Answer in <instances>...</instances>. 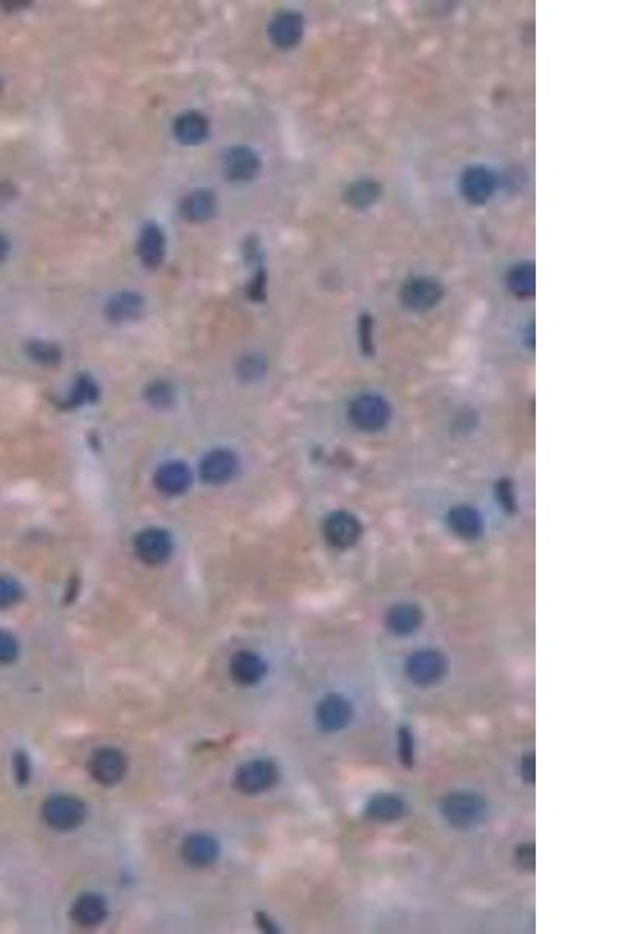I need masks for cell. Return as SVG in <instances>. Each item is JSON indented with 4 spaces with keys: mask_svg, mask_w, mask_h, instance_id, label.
Listing matches in <instances>:
<instances>
[{
    "mask_svg": "<svg viewBox=\"0 0 623 934\" xmlns=\"http://www.w3.org/2000/svg\"><path fill=\"white\" fill-rule=\"evenodd\" d=\"M441 815L455 830H472L486 819L488 802L476 791H452L441 800Z\"/></svg>",
    "mask_w": 623,
    "mask_h": 934,
    "instance_id": "6da1fadb",
    "label": "cell"
},
{
    "mask_svg": "<svg viewBox=\"0 0 623 934\" xmlns=\"http://www.w3.org/2000/svg\"><path fill=\"white\" fill-rule=\"evenodd\" d=\"M449 664L446 656L433 648L418 649L405 662V675L418 687L439 684L446 676Z\"/></svg>",
    "mask_w": 623,
    "mask_h": 934,
    "instance_id": "7a4b0ae2",
    "label": "cell"
},
{
    "mask_svg": "<svg viewBox=\"0 0 623 934\" xmlns=\"http://www.w3.org/2000/svg\"><path fill=\"white\" fill-rule=\"evenodd\" d=\"M42 816H44L45 824L55 830H60V832L75 830L85 821V802L75 796H52L44 802Z\"/></svg>",
    "mask_w": 623,
    "mask_h": 934,
    "instance_id": "3957f363",
    "label": "cell"
},
{
    "mask_svg": "<svg viewBox=\"0 0 623 934\" xmlns=\"http://www.w3.org/2000/svg\"><path fill=\"white\" fill-rule=\"evenodd\" d=\"M349 420L359 430L379 431L387 426L392 410L377 394H362L349 405Z\"/></svg>",
    "mask_w": 623,
    "mask_h": 934,
    "instance_id": "277c9868",
    "label": "cell"
},
{
    "mask_svg": "<svg viewBox=\"0 0 623 934\" xmlns=\"http://www.w3.org/2000/svg\"><path fill=\"white\" fill-rule=\"evenodd\" d=\"M279 780V769L275 761L258 759L241 765L236 772L234 785L241 793L259 795L273 788Z\"/></svg>",
    "mask_w": 623,
    "mask_h": 934,
    "instance_id": "5b68a950",
    "label": "cell"
},
{
    "mask_svg": "<svg viewBox=\"0 0 623 934\" xmlns=\"http://www.w3.org/2000/svg\"><path fill=\"white\" fill-rule=\"evenodd\" d=\"M497 175L486 165H471L460 176V192L471 206H483L497 191Z\"/></svg>",
    "mask_w": 623,
    "mask_h": 934,
    "instance_id": "8992f818",
    "label": "cell"
},
{
    "mask_svg": "<svg viewBox=\"0 0 623 934\" xmlns=\"http://www.w3.org/2000/svg\"><path fill=\"white\" fill-rule=\"evenodd\" d=\"M443 297L444 287L439 284V280L433 279V278H424V276H418V278L407 280L401 290L402 304L413 312L430 310L435 306H439Z\"/></svg>",
    "mask_w": 623,
    "mask_h": 934,
    "instance_id": "52a82bcc",
    "label": "cell"
},
{
    "mask_svg": "<svg viewBox=\"0 0 623 934\" xmlns=\"http://www.w3.org/2000/svg\"><path fill=\"white\" fill-rule=\"evenodd\" d=\"M316 722L326 732H338L348 728L354 716L353 703L342 693H329L316 705Z\"/></svg>",
    "mask_w": 623,
    "mask_h": 934,
    "instance_id": "ba28073f",
    "label": "cell"
},
{
    "mask_svg": "<svg viewBox=\"0 0 623 934\" xmlns=\"http://www.w3.org/2000/svg\"><path fill=\"white\" fill-rule=\"evenodd\" d=\"M323 534L334 549L346 550L359 541L362 525L354 514L348 511H337L327 515L323 524Z\"/></svg>",
    "mask_w": 623,
    "mask_h": 934,
    "instance_id": "9c48e42d",
    "label": "cell"
},
{
    "mask_svg": "<svg viewBox=\"0 0 623 934\" xmlns=\"http://www.w3.org/2000/svg\"><path fill=\"white\" fill-rule=\"evenodd\" d=\"M128 768V761L122 750L116 748H103L94 752L90 757V771L96 782L113 787L116 783L124 778L125 772Z\"/></svg>",
    "mask_w": 623,
    "mask_h": 934,
    "instance_id": "30bf717a",
    "label": "cell"
},
{
    "mask_svg": "<svg viewBox=\"0 0 623 934\" xmlns=\"http://www.w3.org/2000/svg\"><path fill=\"white\" fill-rule=\"evenodd\" d=\"M174 542L169 533L163 528H146L135 539V552L137 558L148 565H161L169 560Z\"/></svg>",
    "mask_w": 623,
    "mask_h": 934,
    "instance_id": "8fae6325",
    "label": "cell"
},
{
    "mask_svg": "<svg viewBox=\"0 0 623 934\" xmlns=\"http://www.w3.org/2000/svg\"><path fill=\"white\" fill-rule=\"evenodd\" d=\"M304 34V17L301 13L286 10L276 14L269 25V38L281 51L295 49Z\"/></svg>",
    "mask_w": 623,
    "mask_h": 934,
    "instance_id": "7c38bea8",
    "label": "cell"
},
{
    "mask_svg": "<svg viewBox=\"0 0 623 934\" xmlns=\"http://www.w3.org/2000/svg\"><path fill=\"white\" fill-rule=\"evenodd\" d=\"M225 174L231 181L237 183H247L253 181L262 168L260 157L250 146H234L225 155Z\"/></svg>",
    "mask_w": 623,
    "mask_h": 934,
    "instance_id": "4fadbf2b",
    "label": "cell"
},
{
    "mask_svg": "<svg viewBox=\"0 0 623 934\" xmlns=\"http://www.w3.org/2000/svg\"><path fill=\"white\" fill-rule=\"evenodd\" d=\"M230 675L241 687H253L267 675V664L253 651H237L231 657Z\"/></svg>",
    "mask_w": 623,
    "mask_h": 934,
    "instance_id": "5bb4252c",
    "label": "cell"
},
{
    "mask_svg": "<svg viewBox=\"0 0 623 934\" xmlns=\"http://www.w3.org/2000/svg\"><path fill=\"white\" fill-rule=\"evenodd\" d=\"M181 855L189 866L208 867L217 862L220 845L217 839L208 834H192L185 838L181 847Z\"/></svg>",
    "mask_w": 623,
    "mask_h": 934,
    "instance_id": "9a60e30c",
    "label": "cell"
},
{
    "mask_svg": "<svg viewBox=\"0 0 623 934\" xmlns=\"http://www.w3.org/2000/svg\"><path fill=\"white\" fill-rule=\"evenodd\" d=\"M211 133L209 118L200 111H185L175 118L174 135L183 146H200Z\"/></svg>",
    "mask_w": 623,
    "mask_h": 934,
    "instance_id": "2e32d148",
    "label": "cell"
},
{
    "mask_svg": "<svg viewBox=\"0 0 623 934\" xmlns=\"http://www.w3.org/2000/svg\"><path fill=\"white\" fill-rule=\"evenodd\" d=\"M422 621L424 614L421 608L415 603H396L387 610L385 616L388 631L398 637H407L415 634L421 627Z\"/></svg>",
    "mask_w": 623,
    "mask_h": 934,
    "instance_id": "e0dca14e",
    "label": "cell"
},
{
    "mask_svg": "<svg viewBox=\"0 0 623 934\" xmlns=\"http://www.w3.org/2000/svg\"><path fill=\"white\" fill-rule=\"evenodd\" d=\"M237 466L236 455L226 448H217L203 458L200 476L211 485H220L234 476Z\"/></svg>",
    "mask_w": 623,
    "mask_h": 934,
    "instance_id": "ac0fdd59",
    "label": "cell"
},
{
    "mask_svg": "<svg viewBox=\"0 0 623 934\" xmlns=\"http://www.w3.org/2000/svg\"><path fill=\"white\" fill-rule=\"evenodd\" d=\"M137 254L146 269L161 267L165 258V235L159 224L146 223L144 226L137 241Z\"/></svg>",
    "mask_w": 623,
    "mask_h": 934,
    "instance_id": "d6986e66",
    "label": "cell"
},
{
    "mask_svg": "<svg viewBox=\"0 0 623 934\" xmlns=\"http://www.w3.org/2000/svg\"><path fill=\"white\" fill-rule=\"evenodd\" d=\"M191 483V469L181 461L161 466L155 476V486L164 495H180L189 489Z\"/></svg>",
    "mask_w": 623,
    "mask_h": 934,
    "instance_id": "ffe728a7",
    "label": "cell"
},
{
    "mask_svg": "<svg viewBox=\"0 0 623 934\" xmlns=\"http://www.w3.org/2000/svg\"><path fill=\"white\" fill-rule=\"evenodd\" d=\"M73 922L81 929H96L108 916L107 901L101 895L86 892L80 895L71 911Z\"/></svg>",
    "mask_w": 623,
    "mask_h": 934,
    "instance_id": "44dd1931",
    "label": "cell"
},
{
    "mask_svg": "<svg viewBox=\"0 0 623 934\" xmlns=\"http://www.w3.org/2000/svg\"><path fill=\"white\" fill-rule=\"evenodd\" d=\"M407 813V804L394 793H377L366 802L365 815L376 823H396Z\"/></svg>",
    "mask_w": 623,
    "mask_h": 934,
    "instance_id": "7402d4cb",
    "label": "cell"
},
{
    "mask_svg": "<svg viewBox=\"0 0 623 934\" xmlns=\"http://www.w3.org/2000/svg\"><path fill=\"white\" fill-rule=\"evenodd\" d=\"M448 525H449L450 532L467 541H474L482 536V515L477 509L467 506V505H458L450 509L448 513Z\"/></svg>",
    "mask_w": 623,
    "mask_h": 934,
    "instance_id": "603a6c76",
    "label": "cell"
},
{
    "mask_svg": "<svg viewBox=\"0 0 623 934\" xmlns=\"http://www.w3.org/2000/svg\"><path fill=\"white\" fill-rule=\"evenodd\" d=\"M146 301L136 291H120L107 304V316L114 323H128L139 318L144 312Z\"/></svg>",
    "mask_w": 623,
    "mask_h": 934,
    "instance_id": "cb8c5ba5",
    "label": "cell"
},
{
    "mask_svg": "<svg viewBox=\"0 0 623 934\" xmlns=\"http://www.w3.org/2000/svg\"><path fill=\"white\" fill-rule=\"evenodd\" d=\"M217 211V198L212 191L208 189H198L185 196L184 202L181 204V213L185 220L192 223H203L212 219Z\"/></svg>",
    "mask_w": 623,
    "mask_h": 934,
    "instance_id": "d4e9b609",
    "label": "cell"
},
{
    "mask_svg": "<svg viewBox=\"0 0 623 934\" xmlns=\"http://www.w3.org/2000/svg\"><path fill=\"white\" fill-rule=\"evenodd\" d=\"M382 195V185L377 183L376 179H359L354 181L343 192V200L353 209H368L374 206L379 198Z\"/></svg>",
    "mask_w": 623,
    "mask_h": 934,
    "instance_id": "484cf974",
    "label": "cell"
},
{
    "mask_svg": "<svg viewBox=\"0 0 623 934\" xmlns=\"http://www.w3.org/2000/svg\"><path fill=\"white\" fill-rule=\"evenodd\" d=\"M506 286L514 297L527 299L536 290V269L533 262H519L506 275Z\"/></svg>",
    "mask_w": 623,
    "mask_h": 934,
    "instance_id": "4316f807",
    "label": "cell"
},
{
    "mask_svg": "<svg viewBox=\"0 0 623 934\" xmlns=\"http://www.w3.org/2000/svg\"><path fill=\"white\" fill-rule=\"evenodd\" d=\"M398 754L405 768L415 765V737L411 728L401 726L398 729Z\"/></svg>",
    "mask_w": 623,
    "mask_h": 934,
    "instance_id": "83f0119b",
    "label": "cell"
},
{
    "mask_svg": "<svg viewBox=\"0 0 623 934\" xmlns=\"http://www.w3.org/2000/svg\"><path fill=\"white\" fill-rule=\"evenodd\" d=\"M21 584L12 577H0V609L16 605L23 599Z\"/></svg>",
    "mask_w": 623,
    "mask_h": 934,
    "instance_id": "f1b7e54d",
    "label": "cell"
},
{
    "mask_svg": "<svg viewBox=\"0 0 623 934\" xmlns=\"http://www.w3.org/2000/svg\"><path fill=\"white\" fill-rule=\"evenodd\" d=\"M30 357L42 364H55L60 362L61 353L55 344L47 342H32L27 347Z\"/></svg>",
    "mask_w": 623,
    "mask_h": 934,
    "instance_id": "f546056e",
    "label": "cell"
},
{
    "mask_svg": "<svg viewBox=\"0 0 623 934\" xmlns=\"http://www.w3.org/2000/svg\"><path fill=\"white\" fill-rule=\"evenodd\" d=\"M146 399L155 407H167L174 401V392H172V388L167 383L156 382V383L148 386Z\"/></svg>",
    "mask_w": 623,
    "mask_h": 934,
    "instance_id": "4dcf8cb0",
    "label": "cell"
},
{
    "mask_svg": "<svg viewBox=\"0 0 623 934\" xmlns=\"http://www.w3.org/2000/svg\"><path fill=\"white\" fill-rule=\"evenodd\" d=\"M19 655V645L13 634L0 629V665H8L16 660Z\"/></svg>",
    "mask_w": 623,
    "mask_h": 934,
    "instance_id": "1f68e13d",
    "label": "cell"
},
{
    "mask_svg": "<svg viewBox=\"0 0 623 934\" xmlns=\"http://www.w3.org/2000/svg\"><path fill=\"white\" fill-rule=\"evenodd\" d=\"M514 854H516L517 866L527 873H533L534 866H536V849H534L533 843H523V844L517 845Z\"/></svg>",
    "mask_w": 623,
    "mask_h": 934,
    "instance_id": "d6a6232c",
    "label": "cell"
},
{
    "mask_svg": "<svg viewBox=\"0 0 623 934\" xmlns=\"http://www.w3.org/2000/svg\"><path fill=\"white\" fill-rule=\"evenodd\" d=\"M73 401L75 403H85L92 402L97 399V388L90 379H80L79 385L75 386V392L72 394Z\"/></svg>",
    "mask_w": 623,
    "mask_h": 934,
    "instance_id": "836d02e7",
    "label": "cell"
},
{
    "mask_svg": "<svg viewBox=\"0 0 623 934\" xmlns=\"http://www.w3.org/2000/svg\"><path fill=\"white\" fill-rule=\"evenodd\" d=\"M14 774H16L19 785H25L29 782L32 768H30L29 757L25 756V752H17L14 756Z\"/></svg>",
    "mask_w": 623,
    "mask_h": 934,
    "instance_id": "e575fe53",
    "label": "cell"
},
{
    "mask_svg": "<svg viewBox=\"0 0 623 934\" xmlns=\"http://www.w3.org/2000/svg\"><path fill=\"white\" fill-rule=\"evenodd\" d=\"M265 286H267V275L264 269H259L258 275L254 276L253 282L250 284L248 295L253 297L254 301H262L265 297Z\"/></svg>",
    "mask_w": 623,
    "mask_h": 934,
    "instance_id": "d590c367",
    "label": "cell"
},
{
    "mask_svg": "<svg viewBox=\"0 0 623 934\" xmlns=\"http://www.w3.org/2000/svg\"><path fill=\"white\" fill-rule=\"evenodd\" d=\"M534 765H536L534 754L533 752H528L527 756L523 757L521 768H519L524 782L530 783V785H533L534 778H536V767Z\"/></svg>",
    "mask_w": 623,
    "mask_h": 934,
    "instance_id": "8d00e7d4",
    "label": "cell"
},
{
    "mask_svg": "<svg viewBox=\"0 0 623 934\" xmlns=\"http://www.w3.org/2000/svg\"><path fill=\"white\" fill-rule=\"evenodd\" d=\"M264 370V363L259 358H247L241 364V373L245 379H256Z\"/></svg>",
    "mask_w": 623,
    "mask_h": 934,
    "instance_id": "74e56055",
    "label": "cell"
},
{
    "mask_svg": "<svg viewBox=\"0 0 623 934\" xmlns=\"http://www.w3.org/2000/svg\"><path fill=\"white\" fill-rule=\"evenodd\" d=\"M256 916H258L256 919H258L259 927H260V929H265V931H269V933H273V931H275V925L269 922V919L267 918L265 914H260V912H259Z\"/></svg>",
    "mask_w": 623,
    "mask_h": 934,
    "instance_id": "f35d334b",
    "label": "cell"
},
{
    "mask_svg": "<svg viewBox=\"0 0 623 934\" xmlns=\"http://www.w3.org/2000/svg\"><path fill=\"white\" fill-rule=\"evenodd\" d=\"M10 250V243L6 241V237L4 234H0V262H4V259L6 258Z\"/></svg>",
    "mask_w": 623,
    "mask_h": 934,
    "instance_id": "ab89813d",
    "label": "cell"
},
{
    "mask_svg": "<svg viewBox=\"0 0 623 934\" xmlns=\"http://www.w3.org/2000/svg\"><path fill=\"white\" fill-rule=\"evenodd\" d=\"M2 88H4V84H2V80H0V92H2Z\"/></svg>",
    "mask_w": 623,
    "mask_h": 934,
    "instance_id": "60d3db41",
    "label": "cell"
}]
</instances>
